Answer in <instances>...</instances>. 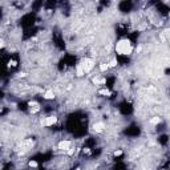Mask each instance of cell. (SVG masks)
<instances>
[{
	"label": "cell",
	"mask_w": 170,
	"mask_h": 170,
	"mask_svg": "<svg viewBox=\"0 0 170 170\" xmlns=\"http://www.w3.org/2000/svg\"><path fill=\"white\" fill-rule=\"evenodd\" d=\"M59 122V117L56 114H49V116H45L40 120V125L43 128H52L55 125H57Z\"/></svg>",
	"instance_id": "3"
},
{
	"label": "cell",
	"mask_w": 170,
	"mask_h": 170,
	"mask_svg": "<svg viewBox=\"0 0 170 170\" xmlns=\"http://www.w3.org/2000/svg\"><path fill=\"white\" fill-rule=\"evenodd\" d=\"M134 48H135L134 43L126 36L120 37L114 45V50L117 56H120V57H129V56H132L134 52Z\"/></svg>",
	"instance_id": "1"
},
{
	"label": "cell",
	"mask_w": 170,
	"mask_h": 170,
	"mask_svg": "<svg viewBox=\"0 0 170 170\" xmlns=\"http://www.w3.org/2000/svg\"><path fill=\"white\" fill-rule=\"evenodd\" d=\"M72 148H73V141L71 140H60L57 142V150L64 153V154H66Z\"/></svg>",
	"instance_id": "4"
},
{
	"label": "cell",
	"mask_w": 170,
	"mask_h": 170,
	"mask_svg": "<svg viewBox=\"0 0 170 170\" xmlns=\"http://www.w3.org/2000/svg\"><path fill=\"white\" fill-rule=\"evenodd\" d=\"M109 71V65H108V63H100L98 64V72L100 73H105Z\"/></svg>",
	"instance_id": "10"
},
{
	"label": "cell",
	"mask_w": 170,
	"mask_h": 170,
	"mask_svg": "<svg viewBox=\"0 0 170 170\" xmlns=\"http://www.w3.org/2000/svg\"><path fill=\"white\" fill-rule=\"evenodd\" d=\"M92 130H93V133L96 134H101V133H104L105 132V124L103 121H97V122H94L93 125H92Z\"/></svg>",
	"instance_id": "7"
},
{
	"label": "cell",
	"mask_w": 170,
	"mask_h": 170,
	"mask_svg": "<svg viewBox=\"0 0 170 170\" xmlns=\"http://www.w3.org/2000/svg\"><path fill=\"white\" fill-rule=\"evenodd\" d=\"M8 68H9V69H13V68H18V60H15V59H11V60H8Z\"/></svg>",
	"instance_id": "11"
},
{
	"label": "cell",
	"mask_w": 170,
	"mask_h": 170,
	"mask_svg": "<svg viewBox=\"0 0 170 170\" xmlns=\"http://www.w3.org/2000/svg\"><path fill=\"white\" fill-rule=\"evenodd\" d=\"M92 82L97 87H106V77L103 76V75H96L92 77Z\"/></svg>",
	"instance_id": "6"
},
{
	"label": "cell",
	"mask_w": 170,
	"mask_h": 170,
	"mask_svg": "<svg viewBox=\"0 0 170 170\" xmlns=\"http://www.w3.org/2000/svg\"><path fill=\"white\" fill-rule=\"evenodd\" d=\"M108 65H109V69H112V68H116L118 65L117 59H112L110 61H108Z\"/></svg>",
	"instance_id": "13"
},
{
	"label": "cell",
	"mask_w": 170,
	"mask_h": 170,
	"mask_svg": "<svg viewBox=\"0 0 170 170\" xmlns=\"http://www.w3.org/2000/svg\"><path fill=\"white\" fill-rule=\"evenodd\" d=\"M76 170H81V169H80V167H77V169H76Z\"/></svg>",
	"instance_id": "16"
},
{
	"label": "cell",
	"mask_w": 170,
	"mask_h": 170,
	"mask_svg": "<svg viewBox=\"0 0 170 170\" xmlns=\"http://www.w3.org/2000/svg\"><path fill=\"white\" fill-rule=\"evenodd\" d=\"M96 68V60L93 57H82L80 61L77 63L75 71H76V76L77 77H82L85 75H90Z\"/></svg>",
	"instance_id": "2"
},
{
	"label": "cell",
	"mask_w": 170,
	"mask_h": 170,
	"mask_svg": "<svg viewBox=\"0 0 170 170\" xmlns=\"http://www.w3.org/2000/svg\"><path fill=\"white\" fill-rule=\"evenodd\" d=\"M27 109H28V112H29L31 114H37V113L41 110V106H40V104H39L37 101H28L27 103Z\"/></svg>",
	"instance_id": "5"
},
{
	"label": "cell",
	"mask_w": 170,
	"mask_h": 170,
	"mask_svg": "<svg viewBox=\"0 0 170 170\" xmlns=\"http://www.w3.org/2000/svg\"><path fill=\"white\" fill-rule=\"evenodd\" d=\"M28 166H29L31 169H37L39 167V162L36 160H29L28 161Z\"/></svg>",
	"instance_id": "12"
},
{
	"label": "cell",
	"mask_w": 170,
	"mask_h": 170,
	"mask_svg": "<svg viewBox=\"0 0 170 170\" xmlns=\"http://www.w3.org/2000/svg\"><path fill=\"white\" fill-rule=\"evenodd\" d=\"M149 122L151 124V125H157V124H160V122H161V118H160V117H154V118H151Z\"/></svg>",
	"instance_id": "15"
},
{
	"label": "cell",
	"mask_w": 170,
	"mask_h": 170,
	"mask_svg": "<svg viewBox=\"0 0 170 170\" xmlns=\"http://www.w3.org/2000/svg\"><path fill=\"white\" fill-rule=\"evenodd\" d=\"M43 98L47 100V101H50V100H55V92L52 89H48L45 90V92L43 93Z\"/></svg>",
	"instance_id": "9"
},
{
	"label": "cell",
	"mask_w": 170,
	"mask_h": 170,
	"mask_svg": "<svg viewBox=\"0 0 170 170\" xmlns=\"http://www.w3.org/2000/svg\"><path fill=\"white\" fill-rule=\"evenodd\" d=\"M97 93H98L100 96H104V97H110V96L113 94V92H112V90L108 88V87H101V88H98Z\"/></svg>",
	"instance_id": "8"
},
{
	"label": "cell",
	"mask_w": 170,
	"mask_h": 170,
	"mask_svg": "<svg viewBox=\"0 0 170 170\" xmlns=\"http://www.w3.org/2000/svg\"><path fill=\"white\" fill-rule=\"evenodd\" d=\"M122 156H124V150H121V149H117V150L113 151V157L114 158H120Z\"/></svg>",
	"instance_id": "14"
}]
</instances>
